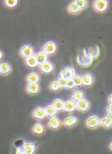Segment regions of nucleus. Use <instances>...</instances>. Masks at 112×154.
Wrapping results in <instances>:
<instances>
[{"label":"nucleus","instance_id":"obj_10","mask_svg":"<svg viewBox=\"0 0 112 154\" xmlns=\"http://www.w3.org/2000/svg\"><path fill=\"white\" fill-rule=\"evenodd\" d=\"M21 147L25 154H34L36 151V145L32 142H25Z\"/></svg>","mask_w":112,"mask_h":154},{"label":"nucleus","instance_id":"obj_36","mask_svg":"<svg viewBox=\"0 0 112 154\" xmlns=\"http://www.w3.org/2000/svg\"><path fill=\"white\" fill-rule=\"evenodd\" d=\"M3 57H4V53L2 50H0V60L3 59Z\"/></svg>","mask_w":112,"mask_h":154},{"label":"nucleus","instance_id":"obj_29","mask_svg":"<svg viewBox=\"0 0 112 154\" xmlns=\"http://www.w3.org/2000/svg\"><path fill=\"white\" fill-rule=\"evenodd\" d=\"M72 80V82H73V83H74L75 86H79L82 85V79H81L80 75H77L76 74Z\"/></svg>","mask_w":112,"mask_h":154},{"label":"nucleus","instance_id":"obj_20","mask_svg":"<svg viewBox=\"0 0 112 154\" xmlns=\"http://www.w3.org/2000/svg\"><path fill=\"white\" fill-rule=\"evenodd\" d=\"M25 61L26 65H28L29 67H31V68H34V67H36V66L38 65V63H37V60H36V55L35 54H32L31 56L25 59Z\"/></svg>","mask_w":112,"mask_h":154},{"label":"nucleus","instance_id":"obj_38","mask_svg":"<svg viewBox=\"0 0 112 154\" xmlns=\"http://www.w3.org/2000/svg\"><path fill=\"white\" fill-rule=\"evenodd\" d=\"M110 150H111V142L110 143Z\"/></svg>","mask_w":112,"mask_h":154},{"label":"nucleus","instance_id":"obj_18","mask_svg":"<svg viewBox=\"0 0 112 154\" xmlns=\"http://www.w3.org/2000/svg\"><path fill=\"white\" fill-rule=\"evenodd\" d=\"M88 54H90V56L92 59H96L98 58L99 55V48L98 46H93V47H90L89 50L87 51Z\"/></svg>","mask_w":112,"mask_h":154},{"label":"nucleus","instance_id":"obj_25","mask_svg":"<svg viewBox=\"0 0 112 154\" xmlns=\"http://www.w3.org/2000/svg\"><path fill=\"white\" fill-rule=\"evenodd\" d=\"M111 125H112V119L107 118L106 116H105V117H104V118L100 119V120H99V125H101V126L104 127V128L109 129V128H111Z\"/></svg>","mask_w":112,"mask_h":154},{"label":"nucleus","instance_id":"obj_16","mask_svg":"<svg viewBox=\"0 0 112 154\" xmlns=\"http://www.w3.org/2000/svg\"><path fill=\"white\" fill-rule=\"evenodd\" d=\"M26 81L28 83H39L40 75L36 72L30 73L26 76Z\"/></svg>","mask_w":112,"mask_h":154},{"label":"nucleus","instance_id":"obj_22","mask_svg":"<svg viewBox=\"0 0 112 154\" xmlns=\"http://www.w3.org/2000/svg\"><path fill=\"white\" fill-rule=\"evenodd\" d=\"M67 11H68V13H70V14H77L80 12L81 9L78 7V5H77L74 2H72L70 5L67 6Z\"/></svg>","mask_w":112,"mask_h":154},{"label":"nucleus","instance_id":"obj_15","mask_svg":"<svg viewBox=\"0 0 112 154\" xmlns=\"http://www.w3.org/2000/svg\"><path fill=\"white\" fill-rule=\"evenodd\" d=\"M61 125V121L57 116H53V117H51L48 121V126L51 128V129H57Z\"/></svg>","mask_w":112,"mask_h":154},{"label":"nucleus","instance_id":"obj_35","mask_svg":"<svg viewBox=\"0 0 112 154\" xmlns=\"http://www.w3.org/2000/svg\"><path fill=\"white\" fill-rule=\"evenodd\" d=\"M111 97H112V95L111 94V95L109 96V97H108V102H109V104H111V103H112Z\"/></svg>","mask_w":112,"mask_h":154},{"label":"nucleus","instance_id":"obj_13","mask_svg":"<svg viewBox=\"0 0 112 154\" xmlns=\"http://www.w3.org/2000/svg\"><path fill=\"white\" fill-rule=\"evenodd\" d=\"M54 66L52 62L50 61H46L45 63L40 64V69L43 73H51L53 70Z\"/></svg>","mask_w":112,"mask_h":154},{"label":"nucleus","instance_id":"obj_14","mask_svg":"<svg viewBox=\"0 0 112 154\" xmlns=\"http://www.w3.org/2000/svg\"><path fill=\"white\" fill-rule=\"evenodd\" d=\"M76 109V105H75V102L71 100H67L66 102H64V105H63V110L66 112H72Z\"/></svg>","mask_w":112,"mask_h":154},{"label":"nucleus","instance_id":"obj_24","mask_svg":"<svg viewBox=\"0 0 112 154\" xmlns=\"http://www.w3.org/2000/svg\"><path fill=\"white\" fill-rule=\"evenodd\" d=\"M0 66H1V73L0 74H3V75H8L11 71V65L7 62H4V63H0Z\"/></svg>","mask_w":112,"mask_h":154},{"label":"nucleus","instance_id":"obj_8","mask_svg":"<svg viewBox=\"0 0 112 154\" xmlns=\"http://www.w3.org/2000/svg\"><path fill=\"white\" fill-rule=\"evenodd\" d=\"M32 117L36 119H43L46 117L45 113V109L42 107H37L32 112Z\"/></svg>","mask_w":112,"mask_h":154},{"label":"nucleus","instance_id":"obj_5","mask_svg":"<svg viewBox=\"0 0 112 154\" xmlns=\"http://www.w3.org/2000/svg\"><path fill=\"white\" fill-rule=\"evenodd\" d=\"M57 51V44L52 41L46 42L42 47V52H44L47 55L53 54Z\"/></svg>","mask_w":112,"mask_h":154},{"label":"nucleus","instance_id":"obj_12","mask_svg":"<svg viewBox=\"0 0 112 154\" xmlns=\"http://www.w3.org/2000/svg\"><path fill=\"white\" fill-rule=\"evenodd\" d=\"M78 122V119L77 118L76 116H67V118L64 119V121H63V125H65V126L67 127H72L74 126L75 125H77Z\"/></svg>","mask_w":112,"mask_h":154},{"label":"nucleus","instance_id":"obj_31","mask_svg":"<svg viewBox=\"0 0 112 154\" xmlns=\"http://www.w3.org/2000/svg\"><path fill=\"white\" fill-rule=\"evenodd\" d=\"M75 87V85H74V83L72 82V80H67V84H66V86H65V88H67V89H69V90H72Z\"/></svg>","mask_w":112,"mask_h":154},{"label":"nucleus","instance_id":"obj_2","mask_svg":"<svg viewBox=\"0 0 112 154\" xmlns=\"http://www.w3.org/2000/svg\"><path fill=\"white\" fill-rule=\"evenodd\" d=\"M76 109H78L81 113H85L90 109V103L85 98L79 100L75 103Z\"/></svg>","mask_w":112,"mask_h":154},{"label":"nucleus","instance_id":"obj_3","mask_svg":"<svg viewBox=\"0 0 112 154\" xmlns=\"http://www.w3.org/2000/svg\"><path fill=\"white\" fill-rule=\"evenodd\" d=\"M76 75L75 69L72 67H65L63 69V70L60 73V76H62L66 80H72Z\"/></svg>","mask_w":112,"mask_h":154},{"label":"nucleus","instance_id":"obj_11","mask_svg":"<svg viewBox=\"0 0 112 154\" xmlns=\"http://www.w3.org/2000/svg\"><path fill=\"white\" fill-rule=\"evenodd\" d=\"M82 79V85L86 86H90L94 82V77L91 74H85L84 75H81Z\"/></svg>","mask_w":112,"mask_h":154},{"label":"nucleus","instance_id":"obj_19","mask_svg":"<svg viewBox=\"0 0 112 154\" xmlns=\"http://www.w3.org/2000/svg\"><path fill=\"white\" fill-rule=\"evenodd\" d=\"M45 113L46 117H53V116H56V114L57 113V110L55 109L52 104H49L47 105L46 107L45 108Z\"/></svg>","mask_w":112,"mask_h":154},{"label":"nucleus","instance_id":"obj_32","mask_svg":"<svg viewBox=\"0 0 112 154\" xmlns=\"http://www.w3.org/2000/svg\"><path fill=\"white\" fill-rule=\"evenodd\" d=\"M57 81H58L59 84H60V86L65 88V86H66V84H67V80H66V79H64V78H63L62 76H60Z\"/></svg>","mask_w":112,"mask_h":154},{"label":"nucleus","instance_id":"obj_27","mask_svg":"<svg viewBox=\"0 0 112 154\" xmlns=\"http://www.w3.org/2000/svg\"><path fill=\"white\" fill-rule=\"evenodd\" d=\"M60 88H61V86H60V84H59V82L57 80H54L52 82H50L49 89L51 91H58V90H60Z\"/></svg>","mask_w":112,"mask_h":154},{"label":"nucleus","instance_id":"obj_33","mask_svg":"<svg viewBox=\"0 0 112 154\" xmlns=\"http://www.w3.org/2000/svg\"><path fill=\"white\" fill-rule=\"evenodd\" d=\"M15 154H25V152L23 151L22 147H18V148L16 149V153Z\"/></svg>","mask_w":112,"mask_h":154},{"label":"nucleus","instance_id":"obj_23","mask_svg":"<svg viewBox=\"0 0 112 154\" xmlns=\"http://www.w3.org/2000/svg\"><path fill=\"white\" fill-rule=\"evenodd\" d=\"M84 97V91H80V90H77V91H74L72 92V100L76 103L78 101L83 99Z\"/></svg>","mask_w":112,"mask_h":154},{"label":"nucleus","instance_id":"obj_9","mask_svg":"<svg viewBox=\"0 0 112 154\" xmlns=\"http://www.w3.org/2000/svg\"><path fill=\"white\" fill-rule=\"evenodd\" d=\"M39 83H28L26 86V91L29 94H36L40 91Z\"/></svg>","mask_w":112,"mask_h":154},{"label":"nucleus","instance_id":"obj_21","mask_svg":"<svg viewBox=\"0 0 112 154\" xmlns=\"http://www.w3.org/2000/svg\"><path fill=\"white\" fill-rule=\"evenodd\" d=\"M44 131H45V128H44V125L41 123H36L32 127V131L36 135L42 134L44 132Z\"/></svg>","mask_w":112,"mask_h":154},{"label":"nucleus","instance_id":"obj_26","mask_svg":"<svg viewBox=\"0 0 112 154\" xmlns=\"http://www.w3.org/2000/svg\"><path fill=\"white\" fill-rule=\"evenodd\" d=\"M52 104L53 105L54 107H55V109H57V111H62V110H63L64 102H63L61 98H57V99H55L53 102H52Z\"/></svg>","mask_w":112,"mask_h":154},{"label":"nucleus","instance_id":"obj_39","mask_svg":"<svg viewBox=\"0 0 112 154\" xmlns=\"http://www.w3.org/2000/svg\"><path fill=\"white\" fill-rule=\"evenodd\" d=\"M0 73H1V66H0Z\"/></svg>","mask_w":112,"mask_h":154},{"label":"nucleus","instance_id":"obj_28","mask_svg":"<svg viewBox=\"0 0 112 154\" xmlns=\"http://www.w3.org/2000/svg\"><path fill=\"white\" fill-rule=\"evenodd\" d=\"M74 3L78 5V7L80 9H85L88 6V1L87 0H76V1H74Z\"/></svg>","mask_w":112,"mask_h":154},{"label":"nucleus","instance_id":"obj_6","mask_svg":"<svg viewBox=\"0 0 112 154\" xmlns=\"http://www.w3.org/2000/svg\"><path fill=\"white\" fill-rule=\"evenodd\" d=\"M100 119L97 115H91L86 120V125L90 129H95L99 125Z\"/></svg>","mask_w":112,"mask_h":154},{"label":"nucleus","instance_id":"obj_17","mask_svg":"<svg viewBox=\"0 0 112 154\" xmlns=\"http://www.w3.org/2000/svg\"><path fill=\"white\" fill-rule=\"evenodd\" d=\"M35 55H36V60H37L38 64H41V63H45L46 61H47V59H48V55L45 54L44 52H42V51L38 52Z\"/></svg>","mask_w":112,"mask_h":154},{"label":"nucleus","instance_id":"obj_34","mask_svg":"<svg viewBox=\"0 0 112 154\" xmlns=\"http://www.w3.org/2000/svg\"><path fill=\"white\" fill-rule=\"evenodd\" d=\"M111 108H112V105L111 104L108 105L107 109H106V111H107L108 113H111Z\"/></svg>","mask_w":112,"mask_h":154},{"label":"nucleus","instance_id":"obj_30","mask_svg":"<svg viewBox=\"0 0 112 154\" xmlns=\"http://www.w3.org/2000/svg\"><path fill=\"white\" fill-rule=\"evenodd\" d=\"M4 5L9 8H14L18 5V1L17 0H6L4 1Z\"/></svg>","mask_w":112,"mask_h":154},{"label":"nucleus","instance_id":"obj_1","mask_svg":"<svg viewBox=\"0 0 112 154\" xmlns=\"http://www.w3.org/2000/svg\"><path fill=\"white\" fill-rule=\"evenodd\" d=\"M92 62L93 59L90 57L86 49L83 50V53L79 56H78V63L84 67H89Z\"/></svg>","mask_w":112,"mask_h":154},{"label":"nucleus","instance_id":"obj_37","mask_svg":"<svg viewBox=\"0 0 112 154\" xmlns=\"http://www.w3.org/2000/svg\"><path fill=\"white\" fill-rule=\"evenodd\" d=\"M107 118L109 119H112V115H111V113H108L107 114V116H106Z\"/></svg>","mask_w":112,"mask_h":154},{"label":"nucleus","instance_id":"obj_7","mask_svg":"<svg viewBox=\"0 0 112 154\" xmlns=\"http://www.w3.org/2000/svg\"><path fill=\"white\" fill-rule=\"evenodd\" d=\"M19 54H20V56L23 57L24 59H26L28 57L31 56L32 54H34V48H33L32 46L26 44V45L23 46L22 48H20Z\"/></svg>","mask_w":112,"mask_h":154},{"label":"nucleus","instance_id":"obj_4","mask_svg":"<svg viewBox=\"0 0 112 154\" xmlns=\"http://www.w3.org/2000/svg\"><path fill=\"white\" fill-rule=\"evenodd\" d=\"M109 3L106 0H96L93 4V7L97 12H104L107 9Z\"/></svg>","mask_w":112,"mask_h":154}]
</instances>
